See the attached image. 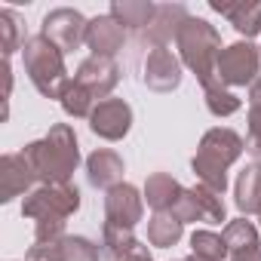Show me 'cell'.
Segmentation results:
<instances>
[{"instance_id":"1","label":"cell","mask_w":261,"mask_h":261,"mask_svg":"<svg viewBox=\"0 0 261 261\" xmlns=\"http://www.w3.org/2000/svg\"><path fill=\"white\" fill-rule=\"evenodd\" d=\"M22 154L31 163L40 185H62L80 166L77 136H74V129L68 123H56L40 142H31Z\"/></svg>"},{"instance_id":"2","label":"cell","mask_w":261,"mask_h":261,"mask_svg":"<svg viewBox=\"0 0 261 261\" xmlns=\"http://www.w3.org/2000/svg\"><path fill=\"white\" fill-rule=\"evenodd\" d=\"M246 142L233 133V129H209L203 136L200 148H197V157H194V175L200 178V185L212 188L215 194H224L227 191V169L240 160Z\"/></svg>"},{"instance_id":"3","label":"cell","mask_w":261,"mask_h":261,"mask_svg":"<svg viewBox=\"0 0 261 261\" xmlns=\"http://www.w3.org/2000/svg\"><path fill=\"white\" fill-rule=\"evenodd\" d=\"M175 46H178V56H181V65H188L197 80L203 83V89L221 83L215 68H218V56H221V37L218 31L206 22V19H188L175 37Z\"/></svg>"},{"instance_id":"4","label":"cell","mask_w":261,"mask_h":261,"mask_svg":"<svg viewBox=\"0 0 261 261\" xmlns=\"http://www.w3.org/2000/svg\"><path fill=\"white\" fill-rule=\"evenodd\" d=\"M22 56H25V71L34 83V89L46 98H59L68 92L71 80H68V71H65V53L43 34H34L25 40L22 46Z\"/></svg>"},{"instance_id":"5","label":"cell","mask_w":261,"mask_h":261,"mask_svg":"<svg viewBox=\"0 0 261 261\" xmlns=\"http://www.w3.org/2000/svg\"><path fill=\"white\" fill-rule=\"evenodd\" d=\"M80 209V191L71 185V181H62V185H40L34 188L25 203H22V215L40 221V218H71L74 212Z\"/></svg>"},{"instance_id":"6","label":"cell","mask_w":261,"mask_h":261,"mask_svg":"<svg viewBox=\"0 0 261 261\" xmlns=\"http://www.w3.org/2000/svg\"><path fill=\"white\" fill-rule=\"evenodd\" d=\"M258 71H261V49H255L249 40H240V43H230L221 49L218 56V80L224 86H246V83H255L258 80Z\"/></svg>"},{"instance_id":"7","label":"cell","mask_w":261,"mask_h":261,"mask_svg":"<svg viewBox=\"0 0 261 261\" xmlns=\"http://www.w3.org/2000/svg\"><path fill=\"white\" fill-rule=\"evenodd\" d=\"M172 215L178 221H209V224H221L227 209H224V200L221 194H215L212 188L206 185H197V188H185L178 203L172 206Z\"/></svg>"},{"instance_id":"8","label":"cell","mask_w":261,"mask_h":261,"mask_svg":"<svg viewBox=\"0 0 261 261\" xmlns=\"http://www.w3.org/2000/svg\"><path fill=\"white\" fill-rule=\"evenodd\" d=\"M86 28H89V22L77 13V10H71V7H59V10H53V13H46V19H43V37H49L62 53H74L80 43H86Z\"/></svg>"},{"instance_id":"9","label":"cell","mask_w":261,"mask_h":261,"mask_svg":"<svg viewBox=\"0 0 261 261\" xmlns=\"http://www.w3.org/2000/svg\"><path fill=\"white\" fill-rule=\"evenodd\" d=\"M129 126H133V108H129L123 98L98 101L92 117H89V129L98 139H108V142H120L129 133Z\"/></svg>"},{"instance_id":"10","label":"cell","mask_w":261,"mask_h":261,"mask_svg":"<svg viewBox=\"0 0 261 261\" xmlns=\"http://www.w3.org/2000/svg\"><path fill=\"white\" fill-rule=\"evenodd\" d=\"M145 215V203L142 194L133 185H117L105 194V221L117 224V227H136Z\"/></svg>"},{"instance_id":"11","label":"cell","mask_w":261,"mask_h":261,"mask_svg":"<svg viewBox=\"0 0 261 261\" xmlns=\"http://www.w3.org/2000/svg\"><path fill=\"white\" fill-rule=\"evenodd\" d=\"M120 80V68L114 59H101V56H89L86 62H80L77 74H74V83H80L95 101H105L111 95V89L117 86Z\"/></svg>"},{"instance_id":"12","label":"cell","mask_w":261,"mask_h":261,"mask_svg":"<svg viewBox=\"0 0 261 261\" xmlns=\"http://www.w3.org/2000/svg\"><path fill=\"white\" fill-rule=\"evenodd\" d=\"M28 261H98V246L86 237H62L56 243H34Z\"/></svg>"},{"instance_id":"13","label":"cell","mask_w":261,"mask_h":261,"mask_svg":"<svg viewBox=\"0 0 261 261\" xmlns=\"http://www.w3.org/2000/svg\"><path fill=\"white\" fill-rule=\"evenodd\" d=\"M181 83V59L172 56V49L160 46L148 53L145 62V86L154 92H172Z\"/></svg>"},{"instance_id":"14","label":"cell","mask_w":261,"mask_h":261,"mask_svg":"<svg viewBox=\"0 0 261 261\" xmlns=\"http://www.w3.org/2000/svg\"><path fill=\"white\" fill-rule=\"evenodd\" d=\"M37 181L25 154H4L0 157V203H10L19 194H28Z\"/></svg>"},{"instance_id":"15","label":"cell","mask_w":261,"mask_h":261,"mask_svg":"<svg viewBox=\"0 0 261 261\" xmlns=\"http://www.w3.org/2000/svg\"><path fill=\"white\" fill-rule=\"evenodd\" d=\"M123 40H126V28H123L111 13L92 19L89 28H86V46L92 49V56L114 59V56L123 49Z\"/></svg>"},{"instance_id":"16","label":"cell","mask_w":261,"mask_h":261,"mask_svg":"<svg viewBox=\"0 0 261 261\" xmlns=\"http://www.w3.org/2000/svg\"><path fill=\"white\" fill-rule=\"evenodd\" d=\"M188 19H191V16H188V10H185L181 4H163V7H157L151 25L145 28V37L154 43V49H160V46H166L172 37H178L181 25H185Z\"/></svg>"},{"instance_id":"17","label":"cell","mask_w":261,"mask_h":261,"mask_svg":"<svg viewBox=\"0 0 261 261\" xmlns=\"http://www.w3.org/2000/svg\"><path fill=\"white\" fill-rule=\"evenodd\" d=\"M86 178L92 188H117L123 185V160L114 151H92L86 157Z\"/></svg>"},{"instance_id":"18","label":"cell","mask_w":261,"mask_h":261,"mask_svg":"<svg viewBox=\"0 0 261 261\" xmlns=\"http://www.w3.org/2000/svg\"><path fill=\"white\" fill-rule=\"evenodd\" d=\"M212 10L221 13L237 28V34H243L246 40L261 34V4H246V0H240V4H218V0H212Z\"/></svg>"},{"instance_id":"19","label":"cell","mask_w":261,"mask_h":261,"mask_svg":"<svg viewBox=\"0 0 261 261\" xmlns=\"http://www.w3.org/2000/svg\"><path fill=\"white\" fill-rule=\"evenodd\" d=\"M181 191H185V188H181L172 175L154 172V175L148 178V185H145V200H148V206H151L154 212H172V206L178 203Z\"/></svg>"},{"instance_id":"20","label":"cell","mask_w":261,"mask_h":261,"mask_svg":"<svg viewBox=\"0 0 261 261\" xmlns=\"http://www.w3.org/2000/svg\"><path fill=\"white\" fill-rule=\"evenodd\" d=\"M237 209L246 215L261 212V163H249L237 178Z\"/></svg>"},{"instance_id":"21","label":"cell","mask_w":261,"mask_h":261,"mask_svg":"<svg viewBox=\"0 0 261 261\" xmlns=\"http://www.w3.org/2000/svg\"><path fill=\"white\" fill-rule=\"evenodd\" d=\"M157 7L148 4V0H114L111 4V16L123 25V28H133V31H145L154 19Z\"/></svg>"},{"instance_id":"22","label":"cell","mask_w":261,"mask_h":261,"mask_svg":"<svg viewBox=\"0 0 261 261\" xmlns=\"http://www.w3.org/2000/svg\"><path fill=\"white\" fill-rule=\"evenodd\" d=\"M185 233V221H178L172 212H154L151 224H148V240L151 246H160V249H169L181 240Z\"/></svg>"},{"instance_id":"23","label":"cell","mask_w":261,"mask_h":261,"mask_svg":"<svg viewBox=\"0 0 261 261\" xmlns=\"http://www.w3.org/2000/svg\"><path fill=\"white\" fill-rule=\"evenodd\" d=\"M191 249H194V255L203 258V261H224V258L230 255L224 237H221V233H212V230H194Z\"/></svg>"},{"instance_id":"24","label":"cell","mask_w":261,"mask_h":261,"mask_svg":"<svg viewBox=\"0 0 261 261\" xmlns=\"http://www.w3.org/2000/svg\"><path fill=\"white\" fill-rule=\"evenodd\" d=\"M224 243H227V252L233 255V252H243V249H255L258 246V230H255V224L252 221H246V218H237V221H230L227 227H224Z\"/></svg>"},{"instance_id":"25","label":"cell","mask_w":261,"mask_h":261,"mask_svg":"<svg viewBox=\"0 0 261 261\" xmlns=\"http://www.w3.org/2000/svg\"><path fill=\"white\" fill-rule=\"evenodd\" d=\"M95 98L80 86V83H74L71 80V86H68V92L62 95V111L68 114V117H92V111H95Z\"/></svg>"},{"instance_id":"26","label":"cell","mask_w":261,"mask_h":261,"mask_svg":"<svg viewBox=\"0 0 261 261\" xmlns=\"http://www.w3.org/2000/svg\"><path fill=\"white\" fill-rule=\"evenodd\" d=\"M139 240H136V233H133V227H117V224H108L105 221V227H101V246L108 249V255L114 258V255H123V252H129Z\"/></svg>"},{"instance_id":"27","label":"cell","mask_w":261,"mask_h":261,"mask_svg":"<svg viewBox=\"0 0 261 261\" xmlns=\"http://www.w3.org/2000/svg\"><path fill=\"white\" fill-rule=\"evenodd\" d=\"M206 108L215 117H230V114L240 111V98L230 89H224V83H215V86L206 89Z\"/></svg>"},{"instance_id":"28","label":"cell","mask_w":261,"mask_h":261,"mask_svg":"<svg viewBox=\"0 0 261 261\" xmlns=\"http://www.w3.org/2000/svg\"><path fill=\"white\" fill-rule=\"evenodd\" d=\"M0 34H4V59L25 46V40H19V16L13 10H0Z\"/></svg>"},{"instance_id":"29","label":"cell","mask_w":261,"mask_h":261,"mask_svg":"<svg viewBox=\"0 0 261 261\" xmlns=\"http://www.w3.org/2000/svg\"><path fill=\"white\" fill-rule=\"evenodd\" d=\"M246 151L261 163V108H249V133H246Z\"/></svg>"},{"instance_id":"30","label":"cell","mask_w":261,"mask_h":261,"mask_svg":"<svg viewBox=\"0 0 261 261\" xmlns=\"http://www.w3.org/2000/svg\"><path fill=\"white\" fill-rule=\"evenodd\" d=\"M111 261H154L151 258V252H148V246H142V243H136L129 252H123V255H114Z\"/></svg>"},{"instance_id":"31","label":"cell","mask_w":261,"mask_h":261,"mask_svg":"<svg viewBox=\"0 0 261 261\" xmlns=\"http://www.w3.org/2000/svg\"><path fill=\"white\" fill-rule=\"evenodd\" d=\"M230 261H261V249H243V252H233Z\"/></svg>"},{"instance_id":"32","label":"cell","mask_w":261,"mask_h":261,"mask_svg":"<svg viewBox=\"0 0 261 261\" xmlns=\"http://www.w3.org/2000/svg\"><path fill=\"white\" fill-rule=\"evenodd\" d=\"M249 108H261V77L252 83V89H249Z\"/></svg>"},{"instance_id":"33","label":"cell","mask_w":261,"mask_h":261,"mask_svg":"<svg viewBox=\"0 0 261 261\" xmlns=\"http://www.w3.org/2000/svg\"><path fill=\"white\" fill-rule=\"evenodd\" d=\"M185 261H203V258H197V255H188V258H185Z\"/></svg>"},{"instance_id":"34","label":"cell","mask_w":261,"mask_h":261,"mask_svg":"<svg viewBox=\"0 0 261 261\" xmlns=\"http://www.w3.org/2000/svg\"><path fill=\"white\" fill-rule=\"evenodd\" d=\"M258 221H261V212H258Z\"/></svg>"}]
</instances>
